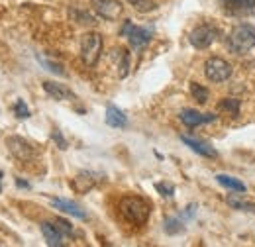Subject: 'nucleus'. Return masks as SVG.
<instances>
[{"label": "nucleus", "mask_w": 255, "mask_h": 247, "mask_svg": "<svg viewBox=\"0 0 255 247\" xmlns=\"http://www.w3.org/2000/svg\"><path fill=\"white\" fill-rule=\"evenodd\" d=\"M120 214L133 226H143L149 220L151 204L137 194H128L120 200Z\"/></svg>", "instance_id": "f257e3e1"}, {"label": "nucleus", "mask_w": 255, "mask_h": 247, "mask_svg": "<svg viewBox=\"0 0 255 247\" xmlns=\"http://www.w3.org/2000/svg\"><path fill=\"white\" fill-rule=\"evenodd\" d=\"M226 45H228V49L232 53L246 55L248 51H252L255 47V26H252V24H238L234 30L230 31Z\"/></svg>", "instance_id": "f03ea898"}, {"label": "nucleus", "mask_w": 255, "mask_h": 247, "mask_svg": "<svg viewBox=\"0 0 255 247\" xmlns=\"http://www.w3.org/2000/svg\"><path fill=\"white\" fill-rule=\"evenodd\" d=\"M102 53V35L98 31H87L81 37V57L87 67H95Z\"/></svg>", "instance_id": "7ed1b4c3"}, {"label": "nucleus", "mask_w": 255, "mask_h": 247, "mask_svg": "<svg viewBox=\"0 0 255 247\" xmlns=\"http://www.w3.org/2000/svg\"><path fill=\"white\" fill-rule=\"evenodd\" d=\"M204 75L210 83H226L232 77V65L222 57H210L204 63Z\"/></svg>", "instance_id": "20e7f679"}, {"label": "nucleus", "mask_w": 255, "mask_h": 247, "mask_svg": "<svg viewBox=\"0 0 255 247\" xmlns=\"http://www.w3.org/2000/svg\"><path fill=\"white\" fill-rule=\"evenodd\" d=\"M120 35L128 37L131 49H141V47H145L151 41V35L153 33H151V30H147V28L133 26L131 20H126L124 26H122V30H120Z\"/></svg>", "instance_id": "39448f33"}, {"label": "nucleus", "mask_w": 255, "mask_h": 247, "mask_svg": "<svg viewBox=\"0 0 255 247\" xmlns=\"http://www.w3.org/2000/svg\"><path fill=\"white\" fill-rule=\"evenodd\" d=\"M218 35H220L218 28H214L212 24H202V26H196L191 31L189 41H191L192 47H196V49H206V47H210L218 39Z\"/></svg>", "instance_id": "423d86ee"}, {"label": "nucleus", "mask_w": 255, "mask_h": 247, "mask_svg": "<svg viewBox=\"0 0 255 247\" xmlns=\"http://www.w3.org/2000/svg\"><path fill=\"white\" fill-rule=\"evenodd\" d=\"M104 181V175L102 173H96V171H83V173H79L73 181H71V186H73V190L75 192H79V194H85V192H89L91 188H95L98 183H102Z\"/></svg>", "instance_id": "0eeeda50"}, {"label": "nucleus", "mask_w": 255, "mask_h": 247, "mask_svg": "<svg viewBox=\"0 0 255 247\" xmlns=\"http://www.w3.org/2000/svg\"><path fill=\"white\" fill-rule=\"evenodd\" d=\"M228 16H250L255 12V0H218Z\"/></svg>", "instance_id": "6e6552de"}, {"label": "nucleus", "mask_w": 255, "mask_h": 247, "mask_svg": "<svg viewBox=\"0 0 255 247\" xmlns=\"http://www.w3.org/2000/svg\"><path fill=\"white\" fill-rule=\"evenodd\" d=\"M6 145H8L10 153L14 155L16 159H20V161H32L33 157H35V149L26 139H22L18 135H10L6 139Z\"/></svg>", "instance_id": "1a4fd4ad"}, {"label": "nucleus", "mask_w": 255, "mask_h": 247, "mask_svg": "<svg viewBox=\"0 0 255 247\" xmlns=\"http://www.w3.org/2000/svg\"><path fill=\"white\" fill-rule=\"evenodd\" d=\"M95 12L104 20H116L122 14V4L118 0H93Z\"/></svg>", "instance_id": "9d476101"}, {"label": "nucleus", "mask_w": 255, "mask_h": 247, "mask_svg": "<svg viewBox=\"0 0 255 247\" xmlns=\"http://www.w3.org/2000/svg\"><path fill=\"white\" fill-rule=\"evenodd\" d=\"M181 122L189 127H196V125H204V124H212L216 122V114H202L198 110H192V108H185L181 110L179 114Z\"/></svg>", "instance_id": "9b49d317"}, {"label": "nucleus", "mask_w": 255, "mask_h": 247, "mask_svg": "<svg viewBox=\"0 0 255 247\" xmlns=\"http://www.w3.org/2000/svg\"><path fill=\"white\" fill-rule=\"evenodd\" d=\"M51 206L57 208V210H61V212H65V214H69V216L79 218V220H87V212H85L79 204H75V202H71V200L51 198Z\"/></svg>", "instance_id": "f8f14e48"}, {"label": "nucleus", "mask_w": 255, "mask_h": 247, "mask_svg": "<svg viewBox=\"0 0 255 247\" xmlns=\"http://www.w3.org/2000/svg\"><path fill=\"white\" fill-rule=\"evenodd\" d=\"M41 234L47 242V246L51 247H63V234L59 232V228L51 222H41Z\"/></svg>", "instance_id": "ddd939ff"}, {"label": "nucleus", "mask_w": 255, "mask_h": 247, "mask_svg": "<svg viewBox=\"0 0 255 247\" xmlns=\"http://www.w3.org/2000/svg\"><path fill=\"white\" fill-rule=\"evenodd\" d=\"M43 91L49 94L53 100H71V98H75L71 89H67L65 85H59V83H53V81H45L43 83Z\"/></svg>", "instance_id": "4468645a"}, {"label": "nucleus", "mask_w": 255, "mask_h": 247, "mask_svg": "<svg viewBox=\"0 0 255 247\" xmlns=\"http://www.w3.org/2000/svg\"><path fill=\"white\" fill-rule=\"evenodd\" d=\"M181 141L185 145H189L194 153L202 155V157H216V151L214 147H210L206 141H200V139H194V137H189V135H181Z\"/></svg>", "instance_id": "2eb2a0df"}, {"label": "nucleus", "mask_w": 255, "mask_h": 247, "mask_svg": "<svg viewBox=\"0 0 255 247\" xmlns=\"http://www.w3.org/2000/svg\"><path fill=\"white\" fill-rule=\"evenodd\" d=\"M104 120H106V124H108L110 127H126L128 125V116L120 108H116L114 104H108V106H106V116H104Z\"/></svg>", "instance_id": "dca6fc26"}, {"label": "nucleus", "mask_w": 255, "mask_h": 247, "mask_svg": "<svg viewBox=\"0 0 255 247\" xmlns=\"http://www.w3.org/2000/svg\"><path fill=\"white\" fill-rule=\"evenodd\" d=\"M240 106H242V100H238V98H222L218 102V110L228 112L232 118H238L240 116Z\"/></svg>", "instance_id": "f3484780"}, {"label": "nucleus", "mask_w": 255, "mask_h": 247, "mask_svg": "<svg viewBox=\"0 0 255 247\" xmlns=\"http://www.w3.org/2000/svg\"><path fill=\"white\" fill-rule=\"evenodd\" d=\"M216 181L222 186H226V188L234 190V192H246V185H244L240 179H236V177H230V175H216Z\"/></svg>", "instance_id": "a211bd4d"}, {"label": "nucleus", "mask_w": 255, "mask_h": 247, "mask_svg": "<svg viewBox=\"0 0 255 247\" xmlns=\"http://www.w3.org/2000/svg\"><path fill=\"white\" fill-rule=\"evenodd\" d=\"M226 200H228V204H230L232 208H236V210H248V212H254V214H255V202L242 200V198H238V196H232V194H230Z\"/></svg>", "instance_id": "6ab92c4d"}, {"label": "nucleus", "mask_w": 255, "mask_h": 247, "mask_svg": "<svg viewBox=\"0 0 255 247\" xmlns=\"http://www.w3.org/2000/svg\"><path fill=\"white\" fill-rule=\"evenodd\" d=\"M163 228H165V232L169 236H177V234L185 232V226H183V222L179 218H167L165 224H163Z\"/></svg>", "instance_id": "aec40b11"}, {"label": "nucleus", "mask_w": 255, "mask_h": 247, "mask_svg": "<svg viewBox=\"0 0 255 247\" xmlns=\"http://www.w3.org/2000/svg\"><path fill=\"white\" fill-rule=\"evenodd\" d=\"M191 94L198 104H206L208 102V91L198 83H191Z\"/></svg>", "instance_id": "412c9836"}, {"label": "nucleus", "mask_w": 255, "mask_h": 247, "mask_svg": "<svg viewBox=\"0 0 255 247\" xmlns=\"http://www.w3.org/2000/svg\"><path fill=\"white\" fill-rule=\"evenodd\" d=\"M35 59L41 63L47 71H51V73H55V75H59V77H67V73L63 71V67L59 65V63L55 61H49V59H45V57H41V55H35Z\"/></svg>", "instance_id": "4be33fe9"}, {"label": "nucleus", "mask_w": 255, "mask_h": 247, "mask_svg": "<svg viewBox=\"0 0 255 247\" xmlns=\"http://www.w3.org/2000/svg\"><path fill=\"white\" fill-rule=\"evenodd\" d=\"M137 12H143V14H147V12H153L155 8H157V4L153 2V0H128Z\"/></svg>", "instance_id": "5701e85b"}, {"label": "nucleus", "mask_w": 255, "mask_h": 247, "mask_svg": "<svg viewBox=\"0 0 255 247\" xmlns=\"http://www.w3.org/2000/svg\"><path fill=\"white\" fill-rule=\"evenodd\" d=\"M71 18L77 22V24H95V18L89 14V12H83L79 8H73L71 10Z\"/></svg>", "instance_id": "b1692460"}, {"label": "nucleus", "mask_w": 255, "mask_h": 247, "mask_svg": "<svg viewBox=\"0 0 255 247\" xmlns=\"http://www.w3.org/2000/svg\"><path fill=\"white\" fill-rule=\"evenodd\" d=\"M12 110H14L16 118H20V120H28L30 118V108H28V104L24 100H16L14 106H12Z\"/></svg>", "instance_id": "393cba45"}, {"label": "nucleus", "mask_w": 255, "mask_h": 247, "mask_svg": "<svg viewBox=\"0 0 255 247\" xmlns=\"http://www.w3.org/2000/svg\"><path fill=\"white\" fill-rule=\"evenodd\" d=\"M118 69H120V77L122 79L128 77V73H129V53L126 49H120V65H118Z\"/></svg>", "instance_id": "a878e982"}, {"label": "nucleus", "mask_w": 255, "mask_h": 247, "mask_svg": "<svg viewBox=\"0 0 255 247\" xmlns=\"http://www.w3.org/2000/svg\"><path fill=\"white\" fill-rule=\"evenodd\" d=\"M155 190L159 192L161 196H165V198H171L175 194V186L171 185V183H155Z\"/></svg>", "instance_id": "bb28decb"}, {"label": "nucleus", "mask_w": 255, "mask_h": 247, "mask_svg": "<svg viewBox=\"0 0 255 247\" xmlns=\"http://www.w3.org/2000/svg\"><path fill=\"white\" fill-rule=\"evenodd\" d=\"M55 226L59 228L61 234H65V236H73V226H71L67 220H63V218H57V220H55Z\"/></svg>", "instance_id": "cd10ccee"}, {"label": "nucleus", "mask_w": 255, "mask_h": 247, "mask_svg": "<svg viewBox=\"0 0 255 247\" xmlns=\"http://www.w3.org/2000/svg\"><path fill=\"white\" fill-rule=\"evenodd\" d=\"M51 137H53V141L59 145V149H67V141H65V137L61 135V131H59L57 127L51 131Z\"/></svg>", "instance_id": "c85d7f7f"}, {"label": "nucleus", "mask_w": 255, "mask_h": 247, "mask_svg": "<svg viewBox=\"0 0 255 247\" xmlns=\"http://www.w3.org/2000/svg\"><path fill=\"white\" fill-rule=\"evenodd\" d=\"M16 185L22 186V188H30V185H28V183H24V181H20V179H16Z\"/></svg>", "instance_id": "c756f323"}, {"label": "nucleus", "mask_w": 255, "mask_h": 247, "mask_svg": "<svg viewBox=\"0 0 255 247\" xmlns=\"http://www.w3.org/2000/svg\"><path fill=\"white\" fill-rule=\"evenodd\" d=\"M0 177H2V175H0ZM0 190H2V186H0Z\"/></svg>", "instance_id": "7c9ffc66"}]
</instances>
